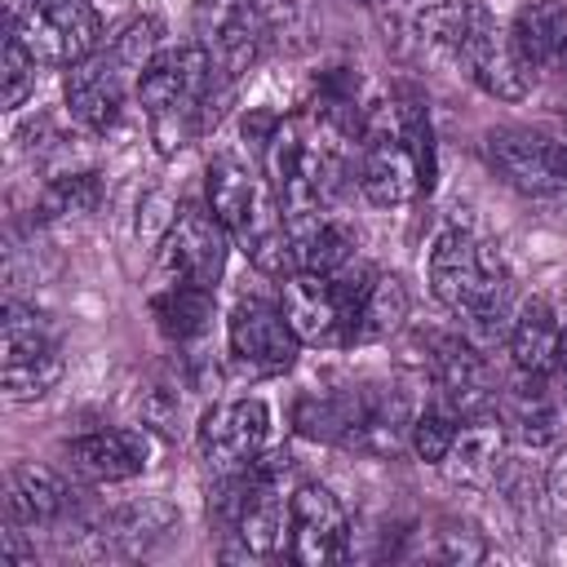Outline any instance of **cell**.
Instances as JSON below:
<instances>
[{
	"label": "cell",
	"mask_w": 567,
	"mask_h": 567,
	"mask_svg": "<svg viewBox=\"0 0 567 567\" xmlns=\"http://www.w3.org/2000/svg\"><path fill=\"white\" fill-rule=\"evenodd\" d=\"M359 128L323 111L319 102L279 115L261 142V168L288 217L332 208L337 195L354 182Z\"/></svg>",
	"instance_id": "6da1fadb"
},
{
	"label": "cell",
	"mask_w": 567,
	"mask_h": 567,
	"mask_svg": "<svg viewBox=\"0 0 567 567\" xmlns=\"http://www.w3.org/2000/svg\"><path fill=\"white\" fill-rule=\"evenodd\" d=\"M354 186L377 208H403L434 190V128L416 89H394L385 102H372L359 133Z\"/></svg>",
	"instance_id": "7a4b0ae2"
},
{
	"label": "cell",
	"mask_w": 567,
	"mask_h": 567,
	"mask_svg": "<svg viewBox=\"0 0 567 567\" xmlns=\"http://www.w3.org/2000/svg\"><path fill=\"white\" fill-rule=\"evenodd\" d=\"M230 75L199 44L159 49L137 80V102L146 115V133L159 155H177L217 128L230 102Z\"/></svg>",
	"instance_id": "3957f363"
},
{
	"label": "cell",
	"mask_w": 567,
	"mask_h": 567,
	"mask_svg": "<svg viewBox=\"0 0 567 567\" xmlns=\"http://www.w3.org/2000/svg\"><path fill=\"white\" fill-rule=\"evenodd\" d=\"M425 279L443 310H452L465 328V337L501 341L514 323V292L501 257L465 226H443L425 252Z\"/></svg>",
	"instance_id": "277c9868"
},
{
	"label": "cell",
	"mask_w": 567,
	"mask_h": 567,
	"mask_svg": "<svg viewBox=\"0 0 567 567\" xmlns=\"http://www.w3.org/2000/svg\"><path fill=\"white\" fill-rule=\"evenodd\" d=\"M412 403L394 385L359 381L341 390H310L292 408L297 434L315 443H337L363 456H394L412 434Z\"/></svg>",
	"instance_id": "5b68a950"
},
{
	"label": "cell",
	"mask_w": 567,
	"mask_h": 567,
	"mask_svg": "<svg viewBox=\"0 0 567 567\" xmlns=\"http://www.w3.org/2000/svg\"><path fill=\"white\" fill-rule=\"evenodd\" d=\"M204 204L221 217L235 248L261 275H292V244H288V213L270 190L266 173L244 164L239 155H217L204 177Z\"/></svg>",
	"instance_id": "8992f818"
},
{
	"label": "cell",
	"mask_w": 567,
	"mask_h": 567,
	"mask_svg": "<svg viewBox=\"0 0 567 567\" xmlns=\"http://www.w3.org/2000/svg\"><path fill=\"white\" fill-rule=\"evenodd\" d=\"M155 53H159V22L155 18H137L115 35V44H106L93 58L75 62L66 71V80H62V97H66L71 120L80 128H89V133L115 128L120 115H124L128 93H137V80L151 66Z\"/></svg>",
	"instance_id": "52a82bcc"
},
{
	"label": "cell",
	"mask_w": 567,
	"mask_h": 567,
	"mask_svg": "<svg viewBox=\"0 0 567 567\" xmlns=\"http://www.w3.org/2000/svg\"><path fill=\"white\" fill-rule=\"evenodd\" d=\"M372 266L354 257L337 275L319 270H292L279 279V310L301 337V346H354V319L359 301L372 284Z\"/></svg>",
	"instance_id": "ba28073f"
},
{
	"label": "cell",
	"mask_w": 567,
	"mask_h": 567,
	"mask_svg": "<svg viewBox=\"0 0 567 567\" xmlns=\"http://www.w3.org/2000/svg\"><path fill=\"white\" fill-rule=\"evenodd\" d=\"M9 31L40 66L62 71L102 49V18L89 0H9Z\"/></svg>",
	"instance_id": "9c48e42d"
},
{
	"label": "cell",
	"mask_w": 567,
	"mask_h": 567,
	"mask_svg": "<svg viewBox=\"0 0 567 567\" xmlns=\"http://www.w3.org/2000/svg\"><path fill=\"white\" fill-rule=\"evenodd\" d=\"M230 230L208 204H182L159 235V284H190L217 292L230 257Z\"/></svg>",
	"instance_id": "30bf717a"
},
{
	"label": "cell",
	"mask_w": 567,
	"mask_h": 567,
	"mask_svg": "<svg viewBox=\"0 0 567 567\" xmlns=\"http://www.w3.org/2000/svg\"><path fill=\"white\" fill-rule=\"evenodd\" d=\"M483 159L509 190L527 199H549L567 190V146L554 133L501 124L483 137Z\"/></svg>",
	"instance_id": "8fae6325"
},
{
	"label": "cell",
	"mask_w": 567,
	"mask_h": 567,
	"mask_svg": "<svg viewBox=\"0 0 567 567\" xmlns=\"http://www.w3.org/2000/svg\"><path fill=\"white\" fill-rule=\"evenodd\" d=\"M226 354H230L235 377L266 381V377L292 372V363L301 354V337L284 319L279 301L244 297L226 319Z\"/></svg>",
	"instance_id": "7c38bea8"
},
{
	"label": "cell",
	"mask_w": 567,
	"mask_h": 567,
	"mask_svg": "<svg viewBox=\"0 0 567 567\" xmlns=\"http://www.w3.org/2000/svg\"><path fill=\"white\" fill-rule=\"evenodd\" d=\"M452 58L461 62L465 80L478 84L496 102H523L532 93V66L523 62L514 31L505 22H496L487 4H474Z\"/></svg>",
	"instance_id": "4fadbf2b"
},
{
	"label": "cell",
	"mask_w": 567,
	"mask_h": 567,
	"mask_svg": "<svg viewBox=\"0 0 567 567\" xmlns=\"http://www.w3.org/2000/svg\"><path fill=\"white\" fill-rule=\"evenodd\" d=\"M62 377V350L58 337L44 328V319L18 301L4 306L0 319V381L9 399H40Z\"/></svg>",
	"instance_id": "5bb4252c"
},
{
	"label": "cell",
	"mask_w": 567,
	"mask_h": 567,
	"mask_svg": "<svg viewBox=\"0 0 567 567\" xmlns=\"http://www.w3.org/2000/svg\"><path fill=\"white\" fill-rule=\"evenodd\" d=\"M266 439H270V408L257 394L213 403L195 425L199 456L213 474L244 470L248 461H257L266 452Z\"/></svg>",
	"instance_id": "9a60e30c"
},
{
	"label": "cell",
	"mask_w": 567,
	"mask_h": 567,
	"mask_svg": "<svg viewBox=\"0 0 567 567\" xmlns=\"http://www.w3.org/2000/svg\"><path fill=\"white\" fill-rule=\"evenodd\" d=\"M350 554V514L323 483H297L288 501V558L328 567Z\"/></svg>",
	"instance_id": "2e32d148"
},
{
	"label": "cell",
	"mask_w": 567,
	"mask_h": 567,
	"mask_svg": "<svg viewBox=\"0 0 567 567\" xmlns=\"http://www.w3.org/2000/svg\"><path fill=\"white\" fill-rule=\"evenodd\" d=\"M377 4H381L385 40L399 53L434 58V53H456V40L478 0H377Z\"/></svg>",
	"instance_id": "e0dca14e"
},
{
	"label": "cell",
	"mask_w": 567,
	"mask_h": 567,
	"mask_svg": "<svg viewBox=\"0 0 567 567\" xmlns=\"http://www.w3.org/2000/svg\"><path fill=\"white\" fill-rule=\"evenodd\" d=\"M195 44L208 49L230 80H239L270 40L252 0H195Z\"/></svg>",
	"instance_id": "ac0fdd59"
},
{
	"label": "cell",
	"mask_w": 567,
	"mask_h": 567,
	"mask_svg": "<svg viewBox=\"0 0 567 567\" xmlns=\"http://www.w3.org/2000/svg\"><path fill=\"white\" fill-rule=\"evenodd\" d=\"M146 465H151L146 430H89V434H75L62 443V470L89 487L128 483Z\"/></svg>",
	"instance_id": "d6986e66"
},
{
	"label": "cell",
	"mask_w": 567,
	"mask_h": 567,
	"mask_svg": "<svg viewBox=\"0 0 567 567\" xmlns=\"http://www.w3.org/2000/svg\"><path fill=\"white\" fill-rule=\"evenodd\" d=\"M173 527H177V509L159 496L124 501V505H111V509L80 518V532L93 545V554H146Z\"/></svg>",
	"instance_id": "ffe728a7"
},
{
	"label": "cell",
	"mask_w": 567,
	"mask_h": 567,
	"mask_svg": "<svg viewBox=\"0 0 567 567\" xmlns=\"http://www.w3.org/2000/svg\"><path fill=\"white\" fill-rule=\"evenodd\" d=\"M4 514L9 527H58L75 514V492L71 483L35 461H13L4 470Z\"/></svg>",
	"instance_id": "44dd1931"
},
{
	"label": "cell",
	"mask_w": 567,
	"mask_h": 567,
	"mask_svg": "<svg viewBox=\"0 0 567 567\" xmlns=\"http://www.w3.org/2000/svg\"><path fill=\"white\" fill-rule=\"evenodd\" d=\"M496 416L505 425V439L523 443V447H545L558 439V394L549 390V377L536 372H518L505 390H496Z\"/></svg>",
	"instance_id": "7402d4cb"
},
{
	"label": "cell",
	"mask_w": 567,
	"mask_h": 567,
	"mask_svg": "<svg viewBox=\"0 0 567 567\" xmlns=\"http://www.w3.org/2000/svg\"><path fill=\"white\" fill-rule=\"evenodd\" d=\"M563 337H567V319L558 315V306L549 297H527V301H518L509 337H505L509 363L518 372L554 377L558 354H563Z\"/></svg>",
	"instance_id": "603a6c76"
},
{
	"label": "cell",
	"mask_w": 567,
	"mask_h": 567,
	"mask_svg": "<svg viewBox=\"0 0 567 567\" xmlns=\"http://www.w3.org/2000/svg\"><path fill=\"white\" fill-rule=\"evenodd\" d=\"M288 244H292V270H319L337 275L359 257V244L346 221H337L328 208L288 217Z\"/></svg>",
	"instance_id": "cb8c5ba5"
},
{
	"label": "cell",
	"mask_w": 567,
	"mask_h": 567,
	"mask_svg": "<svg viewBox=\"0 0 567 567\" xmlns=\"http://www.w3.org/2000/svg\"><path fill=\"white\" fill-rule=\"evenodd\" d=\"M501 447H505V425H501L496 408H487V412H470V416H461L456 439H452V447H447V456H443L439 470H443L452 483L474 487V483H483V478L496 474V465H501Z\"/></svg>",
	"instance_id": "d4e9b609"
},
{
	"label": "cell",
	"mask_w": 567,
	"mask_h": 567,
	"mask_svg": "<svg viewBox=\"0 0 567 567\" xmlns=\"http://www.w3.org/2000/svg\"><path fill=\"white\" fill-rule=\"evenodd\" d=\"M509 31L532 71L567 75V4L563 0H527L514 13Z\"/></svg>",
	"instance_id": "484cf974"
},
{
	"label": "cell",
	"mask_w": 567,
	"mask_h": 567,
	"mask_svg": "<svg viewBox=\"0 0 567 567\" xmlns=\"http://www.w3.org/2000/svg\"><path fill=\"white\" fill-rule=\"evenodd\" d=\"M151 315L168 341H177V346L199 341L213 323V292L190 288V284H159L151 292Z\"/></svg>",
	"instance_id": "4316f807"
},
{
	"label": "cell",
	"mask_w": 567,
	"mask_h": 567,
	"mask_svg": "<svg viewBox=\"0 0 567 567\" xmlns=\"http://www.w3.org/2000/svg\"><path fill=\"white\" fill-rule=\"evenodd\" d=\"M408 310H412V297H408V284L390 270H377L363 301H359V319H354V346H368V341H385L394 337L403 323H408Z\"/></svg>",
	"instance_id": "83f0119b"
},
{
	"label": "cell",
	"mask_w": 567,
	"mask_h": 567,
	"mask_svg": "<svg viewBox=\"0 0 567 567\" xmlns=\"http://www.w3.org/2000/svg\"><path fill=\"white\" fill-rule=\"evenodd\" d=\"M456 425H461V412L456 408H447L443 399H434L430 408H421L416 416H412V434H408V447L416 452V461H425V465H443V456H447V447H452V439H456Z\"/></svg>",
	"instance_id": "f1b7e54d"
},
{
	"label": "cell",
	"mask_w": 567,
	"mask_h": 567,
	"mask_svg": "<svg viewBox=\"0 0 567 567\" xmlns=\"http://www.w3.org/2000/svg\"><path fill=\"white\" fill-rule=\"evenodd\" d=\"M40 62H35V53L4 27V49H0V102H4V111H18L31 93H35V71Z\"/></svg>",
	"instance_id": "f546056e"
},
{
	"label": "cell",
	"mask_w": 567,
	"mask_h": 567,
	"mask_svg": "<svg viewBox=\"0 0 567 567\" xmlns=\"http://www.w3.org/2000/svg\"><path fill=\"white\" fill-rule=\"evenodd\" d=\"M102 199V186L93 173H71V177H58L49 182L44 199H40V213L44 217H66V213H93Z\"/></svg>",
	"instance_id": "4dcf8cb0"
},
{
	"label": "cell",
	"mask_w": 567,
	"mask_h": 567,
	"mask_svg": "<svg viewBox=\"0 0 567 567\" xmlns=\"http://www.w3.org/2000/svg\"><path fill=\"white\" fill-rule=\"evenodd\" d=\"M483 532H474L470 523L461 518H439V532H434V558L443 563H478L483 558Z\"/></svg>",
	"instance_id": "1f68e13d"
},
{
	"label": "cell",
	"mask_w": 567,
	"mask_h": 567,
	"mask_svg": "<svg viewBox=\"0 0 567 567\" xmlns=\"http://www.w3.org/2000/svg\"><path fill=\"white\" fill-rule=\"evenodd\" d=\"M545 509H549V523L567 536V447H558L545 470Z\"/></svg>",
	"instance_id": "d6a6232c"
},
{
	"label": "cell",
	"mask_w": 567,
	"mask_h": 567,
	"mask_svg": "<svg viewBox=\"0 0 567 567\" xmlns=\"http://www.w3.org/2000/svg\"><path fill=\"white\" fill-rule=\"evenodd\" d=\"M558 385H563V403H567V337H563V354H558V368H554Z\"/></svg>",
	"instance_id": "836d02e7"
},
{
	"label": "cell",
	"mask_w": 567,
	"mask_h": 567,
	"mask_svg": "<svg viewBox=\"0 0 567 567\" xmlns=\"http://www.w3.org/2000/svg\"><path fill=\"white\" fill-rule=\"evenodd\" d=\"M363 4H377V0H363Z\"/></svg>",
	"instance_id": "e575fe53"
}]
</instances>
